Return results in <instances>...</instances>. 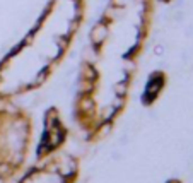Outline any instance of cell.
Instances as JSON below:
<instances>
[{"label": "cell", "instance_id": "cell-2", "mask_svg": "<svg viewBox=\"0 0 193 183\" xmlns=\"http://www.w3.org/2000/svg\"><path fill=\"white\" fill-rule=\"evenodd\" d=\"M10 168L7 164H0V174H9Z\"/></svg>", "mask_w": 193, "mask_h": 183}, {"label": "cell", "instance_id": "cell-1", "mask_svg": "<svg viewBox=\"0 0 193 183\" xmlns=\"http://www.w3.org/2000/svg\"><path fill=\"white\" fill-rule=\"evenodd\" d=\"M108 31H106V26H103V24H99L98 27L94 29V33H92V39H94V43H101L104 38H106Z\"/></svg>", "mask_w": 193, "mask_h": 183}]
</instances>
